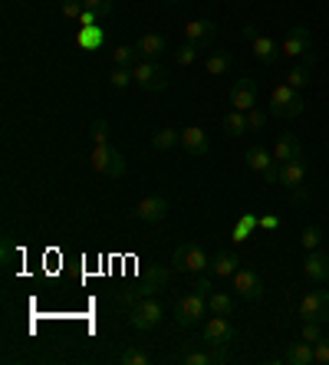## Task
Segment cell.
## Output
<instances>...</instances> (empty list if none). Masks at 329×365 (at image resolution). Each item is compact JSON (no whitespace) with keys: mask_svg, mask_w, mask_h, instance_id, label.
Wrapping results in <instances>:
<instances>
[{"mask_svg":"<svg viewBox=\"0 0 329 365\" xmlns=\"http://www.w3.org/2000/svg\"><path fill=\"white\" fill-rule=\"evenodd\" d=\"M168 287V270L158 267V263H152V267L142 270V277H139V283L132 287V290H122L119 293V306H135L139 300H145V296H152V293L164 290Z\"/></svg>","mask_w":329,"mask_h":365,"instance_id":"obj_1","label":"cell"},{"mask_svg":"<svg viewBox=\"0 0 329 365\" xmlns=\"http://www.w3.org/2000/svg\"><path fill=\"white\" fill-rule=\"evenodd\" d=\"M172 263H175L178 273H204V270L211 267V257L201 247H197V244L185 240V244H178V247H175V254H172Z\"/></svg>","mask_w":329,"mask_h":365,"instance_id":"obj_2","label":"cell"},{"mask_svg":"<svg viewBox=\"0 0 329 365\" xmlns=\"http://www.w3.org/2000/svg\"><path fill=\"white\" fill-rule=\"evenodd\" d=\"M303 96H300V89H293V86H276L274 92H270V116H276V118H296L300 112H303Z\"/></svg>","mask_w":329,"mask_h":365,"instance_id":"obj_3","label":"cell"},{"mask_svg":"<svg viewBox=\"0 0 329 365\" xmlns=\"http://www.w3.org/2000/svg\"><path fill=\"white\" fill-rule=\"evenodd\" d=\"M204 312H211L208 310V296H204V293H197V290H191L188 296H181V300H178L175 319H178V326H181V329H188V326H195V322L204 319Z\"/></svg>","mask_w":329,"mask_h":365,"instance_id":"obj_4","label":"cell"},{"mask_svg":"<svg viewBox=\"0 0 329 365\" xmlns=\"http://www.w3.org/2000/svg\"><path fill=\"white\" fill-rule=\"evenodd\" d=\"M164 310H162V303L152 300V296H145V300H139L135 306L129 310V322H132V329H139V333H148V329H155L158 322H162Z\"/></svg>","mask_w":329,"mask_h":365,"instance_id":"obj_5","label":"cell"},{"mask_svg":"<svg viewBox=\"0 0 329 365\" xmlns=\"http://www.w3.org/2000/svg\"><path fill=\"white\" fill-rule=\"evenodd\" d=\"M132 76H135V83L145 92H162L168 86V73L158 66V60H139V63L132 66Z\"/></svg>","mask_w":329,"mask_h":365,"instance_id":"obj_6","label":"cell"},{"mask_svg":"<svg viewBox=\"0 0 329 365\" xmlns=\"http://www.w3.org/2000/svg\"><path fill=\"white\" fill-rule=\"evenodd\" d=\"M92 168L99 174H106V178H122L125 174V158H122L119 149H112L106 142V145H96V151H92Z\"/></svg>","mask_w":329,"mask_h":365,"instance_id":"obj_7","label":"cell"},{"mask_svg":"<svg viewBox=\"0 0 329 365\" xmlns=\"http://www.w3.org/2000/svg\"><path fill=\"white\" fill-rule=\"evenodd\" d=\"M300 316L303 322H329V290H313L300 303Z\"/></svg>","mask_w":329,"mask_h":365,"instance_id":"obj_8","label":"cell"},{"mask_svg":"<svg viewBox=\"0 0 329 365\" xmlns=\"http://www.w3.org/2000/svg\"><path fill=\"white\" fill-rule=\"evenodd\" d=\"M234 336H237L234 322H230L227 316H214V312H211V319L204 322V345H211V349H218V345H230V343H234Z\"/></svg>","mask_w":329,"mask_h":365,"instance_id":"obj_9","label":"cell"},{"mask_svg":"<svg viewBox=\"0 0 329 365\" xmlns=\"http://www.w3.org/2000/svg\"><path fill=\"white\" fill-rule=\"evenodd\" d=\"M284 56H300V60L313 63V36L307 27H290L284 40Z\"/></svg>","mask_w":329,"mask_h":365,"instance_id":"obj_10","label":"cell"},{"mask_svg":"<svg viewBox=\"0 0 329 365\" xmlns=\"http://www.w3.org/2000/svg\"><path fill=\"white\" fill-rule=\"evenodd\" d=\"M230 109H241V112L257 109V83H253L251 76H241V79L230 86Z\"/></svg>","mask_w":329,"mask_h":365,"instance_id":"obj_11","label":"cell"},{"mask_svg":"<svg viewBox=\"0 0 329 365\" xmlns=\"http://www.w3.org/2000/svg\"><path fill=\"white\" fill-rule=\"evenodd\" d=\"M307 174H309V168H307V158L300 155V158H293V161H284L280 165V184H284L286 191H303V184H307Z\"/></svg>","mask_w":329,"mask_h":365,"instance_id":"obj_12","label":"cell"},{"mask_svg":"<svg viewBox=\"0 0 329 365\" xmlns=\"http://www.w3.org/2000/svg\"><path fill=\"white\" fill-rule=\"evenodd\" d=\"M234 293L241 300H260L263 296V280L257 277V270H237L234 273Z\"/></svg>","mask_w":329,"mask_h":365,"instance_id":"obj_13","label":"cell"},{"mask_svg":"<svg viewBox=\"0 0 329 365\" xmlns=\"http://www.w3.org/2000/svg\"><path fill=\"white\" fill-rule=\"evenodd\" d=\"M135 217H139V221H145V224H162L164 217H168V201H164L162 194L142 198V201L135 205Z\"/></svg>","mask_w":329,"mask_h":365,"instance_id":"obj_14","label":"cell"},{"mask_svg":"<svg viewBox=\"0 0 329 365\" xmlns=\"http://www.w3.org/2000/svg\"><path fill=\"white\" fill-rule=\"evenodd\" d=\"M181 149L191 155V158H204L211 151V139L204 129H197V125H191V129L181 132Z\"/></svg>","mask_w":329,"mask_h":365,"instance_id":"obj_15","label":"cell"},{"mask_svg":"<svg viewBox=\"0 0 329 365\" xmlns=\"http://www.w3.org/2000/svg\"><path fill=\"white\" fill-rule=\"evenodd\" d=\"M181 365H227L230 362V349L227 345H218L214 352H185L181 359H178Z\"/></svg>","mask_w":329,"mask_h":365,"instance_id":"obj_16","label":"cell"},{"mask_svg":"<svg viewBox=\"0 0 329 365\" xmlns=\"http://www.w3.org/2000/svg\"><path fill=\"white\" fill-rule=\"evenodd\" d=\"M303 273H307L313 283H329V257L319 254V250H309L307 263H303Z\"/></svg>","mask_w":329,"mask_h":365,"instance_id":"obj_17","label":"cell"},{"mask_svg":"<svg viewBox=\"0 0 329 365\" xmlns=\"http://www.w3.org/2000/svg\"><path fill=\"white\" fill-rule=\"evenodd\" d=\"M303 155V145H300V139L296 135H290V132H284L280 139H276V145H274V158L284 165V161H293V158H300Z\"/></svg>","mask_w":329,"mask_h":365,"instance_id":"obj_18","label":"cell"},{"mask_svg":"<svg viewBox=\"0 0 329 365\" xmlns=\"http://www.w3.org/2000/svg\"><path fill=\"white\" fill-rule=\"evenodd\" d=\"M214 33H218V27H214V20H191L185 27V36H188V43H197V46H204L214 40Z\"/></svg>","mask_w":329,"mask_h":365,"instance_id":"obj_19","label":"cell"},{"mask_svg":"<svg viewBox=\"0 0 329 365\" xmlns=\"http://www.w3.org/2000/svg\"><path fill=\"white\" fill-rule=\"evenodd\" d=\"M135 50H139V60H158L168 50V40L158 36V33H145L142 40L135 43Z\"/></svg>","mask_w":329,"mask_h":365,"instance_id":"obj_20","label":"cell"},{"mask_svg":"<svg viewBox=\"0 0 329 365\" xmlns=\"http://www.w3.org/2000/svg\"><path fill=\"white\" fill-rule=\"evenodd\" d=\"M251 46H253V53H257V60H260V63H276V60L284 56V46L274 43L270 36H260V33L251 40Z\"/></svg>","mask_w":329,"mask_h":365,"instance_id":"obj_21","label":"cell"},{"mask_svg":"<svg viewBox=\"0 0 329 365\" xmlns=\"http://www.w3.org/2000/svg\"><path fill=\"white\" fill-rule=\"evenodd\" d=\"M211 270H214L218 277H234V273L241 270V260H237V254L220 250V254H214V257H211Z\"/></svg>","mask_w":329,"mask_h":365,"instance_id":"obj_22","label":"cell"},{"mask_svg":"<svg viewBox=\"0 0 329 365\" xmlns=\"http://www.w3.org/2000/svg\"><path fill=\"white\" fill-rule=\"evenodd\" d=\"M284 359L290 365H309V362H316V359H313V343H307V339H303V343H293L284 352Z\"/></svg>","mask_w":329,"mask_h":365,"instance_id":"obj_23","label":"cell"},{"mask_svg":"<svg viewBox=\"0 0 329 365\" xmlns=\"http://www.w3.org/2000/svg\"><path fill=\"white\" fill-rule=\"evenodd\" d=\"M244 161H247V168H251V172H267V168H270V165H274V155H270V151H267V149H260V145H253V149H247V158H244Z\"/></svg>","mask_w":329,"mask_h":365,"instance_id":"obj_24","label":"cell"},{"mask_svg":"<svg viewBox=\"0 0 329 365\" xmlns=\"http://www.w3.org/2000/svg\"><path fill=\"white\" fill-rule=\"evenodd\" d=\"M220 125H224V132H227L230 139H237V135H244V132L251 129V125H247V112H241V109H230Z\"/></svg>","mask_w":329,"mask_h":365,"instance_id":"obj_25","label":"cell"},{"mask_svg":"<svg viewBox=\"0 0 329 365\" xmlns=\"http://www.w3.org/2000/svg\"><path fill=\"white\" fill-rule=\"evenodd\" d=\"M230 66H234V56H230L227 50H218V53H211L208 60H204V69H208L211 76H224V73H230Z\"/></svg>","mask_w":329,"mask_h":365,"instance_id":"obj_26","label":"cell"},{"mask_svg":"<svg viewBox=\"0 0 329 365\" xmlns=\"http://www.w3.org/2000/svg\"><path fill=\"white\" fill-rule=\"evenodd\" d=\"M175 145H181V132H175V129H158L152 135V149L155 151H172Z\"/></svg>","mask_w":329,"mask_h":365,"instance_id":"obj_27","label":"cell"},{"mask_svg":"<svg viewBox=\"0 0 329 365\" xmlns=\"http://www.w3.org/2000/svg\"><path fill=\"white\" fill-rule=\"evenodd\" d=\"M208 310L214 312V316H230V312H234V300H230L227 293H211Z\"/></svg>","mask_w":329,"mask_h":365,"instance_id":"obj_28","label":"cell"},{"mask_svg":"<svg viewBox=\"0 0 329 365\" xmlns=\"http://www.w3.org/2000/svg\"><path fill=\"white\" fill-rule=\"evenodd\" d=\"M112 63L132 69V66L139 63V50H135V46H115V50H112Z\"/></svg>","mask_w":329,"mask_h":365,"instance_id":"obj_29","label":"cell"},{"mask_svg":"<svg viewBox=\"0 0 329 365\" xmlns=\"http://www.w3.org/2000/svg\"><path fill=\"white\" fill-rule=\"evenodd\" d=\"M307 83H309V63H300V66H293V69L286 73V86L303 89Z\"/></svg>","mask_w":329,"mask_h":365,"instance_id":"obj_30","label":"cell"},{"mask_svg":"<svg viewBox=\"0 0 329 365\" xmlns=\"http://www.w3.org/2000/svg\"><path fill=\"white\" fill-rule=\"evenodd\" d=\"M129 83H135V76H132V69H125V66H115L109 73V86L112 89H125Z\"/></svg>","mask_w":329,"mask_h":365,"instance_id":"obj_31","label":"cell"},{"mask_svg":"<svg viewBox=\"0 0 329 365\" xmlns=\"http://www.w3.org/2000/svg\"><path fill=\"white\" fill-rule=\"evenodd\" d=\"M300 244L307 247V254H309V250H316L319 244H323V230H319V227H307L303 237H300Z\"/></svg>","mask_w":329,"mask_h":365,"instance_id":"obj_32","label":"cell"},{"mask_svg":"<svg viewBox=\"0 0 329 365\" xmlns=\"http://www.w3.org/2000/svg\"><path fill=\"white\" fill-rule=\"evenodd\" d=\"M152 362V355L142 352V349H125L122 352V365H148Z\"/></svg>","mask_w":329,"mask_h":365,"instance_id":"obj_33","label":"cell"},{"mask_svg":"<svg viewBox=\"0 0 329 365\" xmlns=\"http://www.w3.org/2000/svg\"><path fill=\"white\" fill-rule=\"evenodd\" d=\"M92 142H96V145H106V142H109V122H106V118H96V122H92Z\"/></svg>","mask_w":329,"mask_h":365,"instance_id":"obj_34","label":"cell"},{"mask_svg":"<svg viewBox=\"0 0 329 365\" xmlns=\"http://www.w3.org/2000/svg\"><path fill=\"white\" fill-rule=\"evenodd\" d=\"M313 359H316L319 365H329V336H323V339L313 343Z\"/></svg>","mask_w":329,"mask_h":365,"instance_id":"obj_35","label":"cell"},{"mask_svg":"<svg viewBox=\"0 0 329 365\" xmlns=\"http://www.w3.org/2000/svg\"><path fill=\"white\" fill-rule=\"evenodd\" d=\"M86 11L99 13V17H106V13H112V0H79Z\"/></svg>","mask_w":329,"mask_h":365,"instance_id":"obj_36","label":"cell"},{"mask_svg":"<svg viewBox=\"0 0 329 365\" xmlns=\"http://www.w3.org/2000/svg\"><path fill=\"white\" fill-rule=\"evenodd\" d=\"M79 46H102V33L92 30V27H83V33H79Z\"/></svg>","mask_w":329,"mask_h":365,"instance_id":"obj_37","label":"cell"},{"mask_svg":"<svg viewBox=\"0 0 329 365\" xmlns=\"http://www.w3.org/2000/svg\"><path fill=\"white\" fill-rule=\"evenodd\" d=\"M197 50H201V46H197V43H185V46H181V50H178V63H181V66L195 63V60H197Z\"/></svg>","mask_w":329,"mask_h":365,"instance_id":"obj_38","label":"cell"},{"mask_svg":"<svg viewBox=\"0 0 329 365\" xmlns=\"http://www.w3.org/2000/svg\"><path fill=\"white\" fill-rule=\"evenodd\" d=\"M247 125L260 132L263 125H267V112H263V109H251V112H247Z\"/></svg>","mask_w":329,"mask_h":365,"instance_id":"obj_39","label":"cell"},{"mask_svg":"<svg viewBox=\"0 0 329 365\" xmlns=\"http://www.w3.org/2000/svg\"><path fill=\"white\" fill-rule=\"evenodd\" d=\"M303 339H307V343L323 339V333H319V322H303Z\"/></svg>","mask_w":329,"mask_h":365,"instance_id":"obj_40","label":"cell"},{"mask_svg":"<svg viewBox=\"0 0 329 365\" xmlns=\"http://www.w3.org/2000/svg\"><path fill=\"white\" fill-rule=\"evenodd\" d=\"M263 181H267V184H280V161H274V165L263 172Z\"/></svg>","mask_w":329,"mask_h":365,"instance_id":"obj_41","label":"cell"},{"mask_svg":"<svg viewBox=\"0 0 329 365\" xmlns=\"http://www.w3.org/2000/svg\"><path fill=\"white\" fill-rule=\"evenodd\" d=\"M63 13H66V17H83V4H79V0H66Z\"/></svg>","mask_w":329,"mask_h":365,"instance_id":"obj_42","label":"cell"},{"mask_svg":"<svg viewBox=\"0 0 329 365\" xmlns=\"http://www.w3.org/2000/svg\"><path fill=\"white\" fill-rule=\"evenodd\" d=\"M195 290L204 293V296H211V293H214V287H211V277H204V273H201V280L195 283Z\"/></svg>","mask_w":329,"mask_h":365,"instance_id":"obj_43","label":"cell"},{"mask_svg":"<svg viewBox=\"0 0 329 365\" xmlns=\"http://www.w3.org/2000/svg\"><path fill=\"white\" fill-rule=\"evenodd\" d=\"M276 224H280V217H274V214H263L260 217V227H267V230H274Z\"/></svg>","mask_w":329,"mask_h":365,"instance_id":"obj_44","label":"cell"},{"mask_svg":"<svg viewBox=\"0 0 329 365\" xmlns=\"http://www.w3.org/2000/svg\"><path fill=\"white\" fill-rule=\"evenodd\" d=\"M96 17H99V13H92V11H83V17H79V20L86 23V27H92V23H96Z\"/></svg>","mask_w":329,"mask_h":365,"instance_id":"obj_45","label":"cell"},{"mask_svg":"<svg viewBox=\"0 0 329 365\" xmlns=\"http://www.w3.org/2000/svg\"><path fill=\"white\" fill-rule=\"evenodd\" d=\"M164 4H181V0H164Z\"/></svg>","mask_w":329,"mask_h":365,"instance_id":"obj_46","label":"cell"}]
</instances>
